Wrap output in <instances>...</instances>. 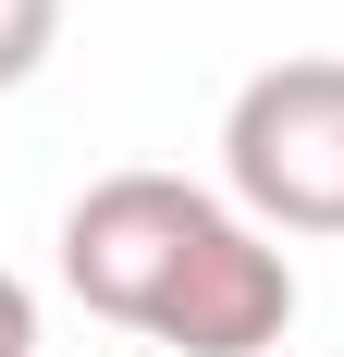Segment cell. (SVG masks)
I'll return each instance as SVG.
<instances>
[{"instance_id": "obj_1", "label": "cell", "mask_w": 344, "mask_h": 357, "mask_svg": "<svg viewBox=\"0 0 344 357\" xmlns=\"http://www.w3.org/2000/svg\"><path fill=\"white\" fill-rule=\"evenodd\" d=\"M62 284L111 333L185 357H271L295 333V259L185 173H99L62 210Z\"/></svg>"}, {"instance_id": "obj_2", "label": "cell", "mask_w": 344, "mask_h": 357, "mask_svg": "<svg viewBox=\"0 0 344 357\" xmlns=\"http://www.w3.org/2000/svg\"><path fill=\"white\" fill-rule=\"evenodd\" d=\"M221 197L258 234H344V62L295 50V62L246 74L221 111Z\"/></svg>"}, {"instance_id": "obj_3", "label": "cell", "mask_w": 344, "mask_h": 357, "mask_svg": "<svg viewBox=\"0 0 344 357\" xmlns=\"http://www.w3.org/2000/svg\"><path fill=\"white\" fill-rule=\"evenodd\" d=\"M62 50V0H0V86H25Z\"/></svg>"}, {"instance_id": "obj_4", "label": "cell", "mask_w": 344, "mask_h": 357, "mask_svg": "<svg viewBox=\"0 0 344 357\" xmlns=\"http://www.w3.org/2000/svg\"><path fill=\"white\" fill-rule=\"evenodd\" d=\"M0 357H37V296H25V271H0Z\"/></svg>"}]
</instances>
